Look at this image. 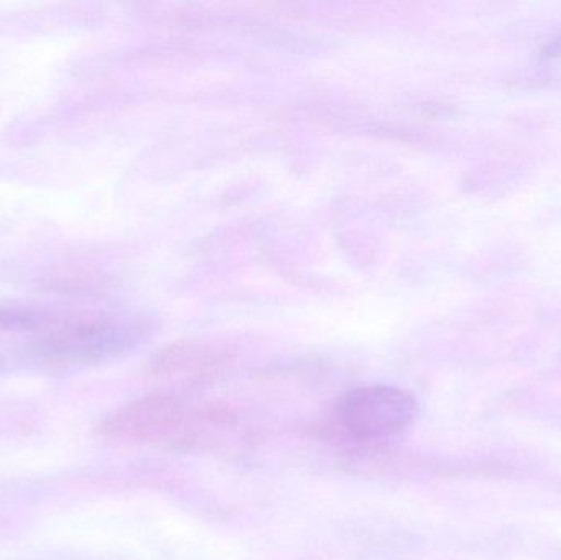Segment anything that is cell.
I'll return each mask as SVG.
<instances>
[{"label":"cell","mask_w":561,"mask_h":560,"mask_svg":"<svg viewBox=\"0 0 561 560\" xmlns=\"http://www.w3.org/2000/svg\"><path fill=\"white\" fill-rule=\"evenodd\" d=\"M419 416V404L392 385H363L346 391L333 408L340 434L362 446H382L404 436Z\"/></svg>","instance_id":"3"},{"label":"cell","mask_w":561,"mask_h":560,"mask_svg":"<svg viewBox=\"0 0 561 560\" xmlns=\"http://www.w3.org/2000/svg\"><path fill=\"white\" fill-rule=\"evenodd\" d=\"M38 332L35 351L51 364L92 365L115 361L140 347L150 325L138 316L99 312L58 319L30 312L28 329Z\"/></svg>","instance_id":"2"},{"label":"cell","mask_w":561,"mask_h":560,"mask_svg":"<svg viewBox=\"0 0 561 560\" xmlns=\"http://www.w3.org/2000/svg\"><path fill=\"white\" fill-rule=\"evenodd\" d=\"M237 430L229 408L174 393H158L121 408L102 424L105 436L122 443L174 450L216 449Z\"/></svg>","instance_id":"1"}]
</instances>
